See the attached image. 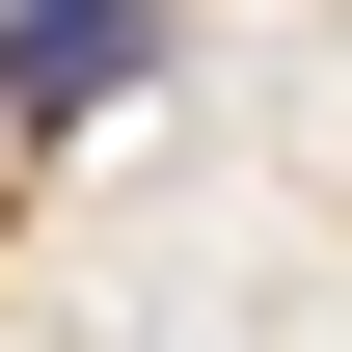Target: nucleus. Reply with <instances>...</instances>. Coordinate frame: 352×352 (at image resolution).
I'll return each instance as SVG.
<instances>
[{"label":"nucleus","mask_w":352,"mask_h":352,"mask_svg":"<svg viewBox=\"0 0 352 352\" xmlns=\"http://www.w3.org/2000/svg\"><path fill=\"white\" fill-rule=\"evenodd\" d=\"M163 28H190V0H0V135L135 109V82H163Z\"/></svg>","instance_id":"nucleus-1"}]
</instances>
